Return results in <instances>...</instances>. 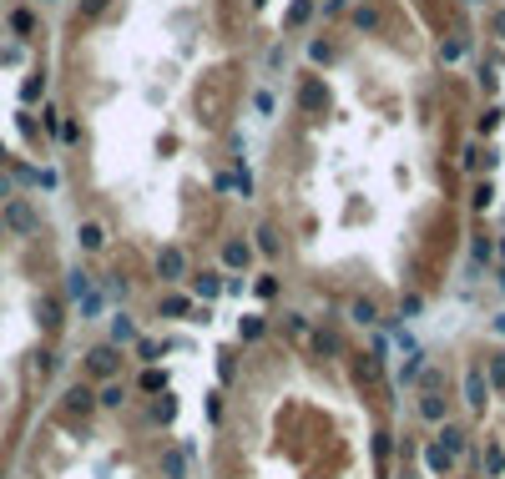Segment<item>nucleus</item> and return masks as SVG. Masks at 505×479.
Returning <instances> with one entry per match:
<instances>
[{"mask_svg":"<svg viewBox=\"0 0 505 479\" xmlns=\"http://www.w3.org/2000/svg\"><path fill=\"white\" fill-rule=\"evenodd\" d=\"M66 293H71V298H76V303H81V308H86V313H96V308H101V293H96L91 273H81V268H76V273L66 277Z\"/></svg>","mask_w":505,"mask_h":479,"instance_id":"obj_1","label":"nucleus"},{"mask_svg":"<svg viewBox=\"0 0 505 479\" xmlns=\"http://www.w3.org/2000/svg\"><path fill=\"white\" fill-rule=\"evenodd\" d=\"M157 469H162V479H193V454H187L182 444H172V449H162Z\"/></svg>","mask_w":505,"mask_h":479,"instance_id":"obj_2","label":"nucleus"},{"mask_svg":"<svg viewBox=\"0 0 505 479\" xmlns=\"http://www.w3.org/2000/svg\"><path fill=\"white\" fill-rule=\"evenodd\" d=\"M157 273H162V282H182V277H187V252H182L177 243H167V248L157 252Z\"/></svg>","mask_w":505,"mask_h":479,"instance_id":"obj_3","label":"nucleus"},{"mask_svg":"<svg viewBox=\"0 0 505 479\" xmlns=\"http://www.w3.org/2000/svg\"><path fill=\"white\" fill-rule=\"evenodd\" d=\"M485 394H490V383H485V368H470V374H465V404L470 409H485Z\"/></svg>","mask_w":505,"mask_h":479,"instance_id":"obj_4","label":"nucleus"},{"mask_svg":"<svg viewBox=\"0 0 505 479\" xmlns=\"http://www.w3.org/2000/svg\"><path fill=\"white\" fill-rule=\"evenodd\" d=\"M91 374H96V379H112V374H116V343L91 348Z\"/></svg>","mask_w":505,"mask_h":479,"instance_id":"obj_5","label":"nucleus"},{"mask_svg":"<svg viewBox=\"0 0 505 479\" xmlns=\"http://www.w3.org/2000/svg\"><path fill=\"white\" fill-rule=\"evenodd\" d=\"M6 222H10L15 232H36V212H31L26 202H10V207H6Z\"/></svg>","mask_w":505,"mask_h":479,"instance_id":"obj_6","label":"nucleus"},{"mask_svg":"<svg viewBox=\"0 0 505 479\" xmlns=\"http://www.w3.org/2000/svg\"><path fill=\"white\" fill-rule=\"evenodd\" d=\"M76 243L86 248V252H96V248H107V227L101 222H81V232H76Z\"/></svg>","mask_w":505,"mask_h":479,"instance_id":"obj_7","label":"nucleus"},{"mask_svg":"<svg viewBox=\"0 0 505 479\" xmlns=\"http://www.w3.org/2000/svg\"><path fill=\"white\" fill-rule=\"evenodd\" d=\"M193 293H197L202 303H213V298L223 293V277H218V273H202V277H193Z\"/></svg>","mask_w":505,"mask_h":479,"instance_id":"obj_8","label":"nucleus"},{"mask_svg":"<svg viewBox=\"0 0 505 479\" xmlns=\"http://www.w3.org/2000/svg\"><path fill=\"white\" fill-rule=\"evenodd\" d=\"M112 343H137V323L126 318V313L112 318Z\"/></svg>","mask_w":505,"mask_h":479,"instance_id":"obj_9","label":"nucleus"},{"mask_svg":"<svg viewBox=\"0 0 505 479\" xmlns=\"http://www.w3.org/2000/svg\"><path fill=\"white\" fill-rule=\"evenodd\" d=\"M354 26H359V31H379V10H374V6H359V10H354Z\"/></svg>","mask_w":505,"mask_h":479,"instance_id":"obj_10","label":"nucleus"},{"mask_svg":"<svg viewBox=\"0 0 505 479\" xmlns=\"http://www.w3.org/2000/svg\"><path fill=\"white\" fill-rule=\"evenodd\" d=\"M187 308H193V303H187L182 293H172V298H162V313H167V318H182Z\"/></svg>","mask_w":505,"mask_h":479,"instance_id":"obj_11","label":"nucleus"},{"mask_svg":"<svg viewBox=\"0 0 505 479\" xmlns=\"http://www.w3.org/2000/svg\"><path fill=\"white\" fill-rule=\"evenodd\" d=\"M223 257H227V268H243V263H248V243H227Z\"/></svg>","mask_w":505,"mask_h":479,"instance_id":"obj_12","label":"nucleus"},{"mask_svg":"<svg viewBox=\"0 0 505 479\" xmlns=\"http://www.w3.org/2000/svg\"><path fill=\"white\" fill-rule=\"evenodd\" d=\"M308 10H313V0H293V6H288V26H303Z\"/></svg>","mask_w":505,"mask_h":479,"instance_id":"obj_13","label":"nucleus"},{"mask_svg":"<svg viewBox=\"0 0 505 479\" xmlns=\"http://www.w3.org/2000/svg\"><path fill=\"white\" fill-rule=\"evenodd\" d=\"M349 313H354V323H374V318H379L369 298H359V303H354V308H349Z\"/></svg>","mask_w":505,"mask_h":479,"instance_id":"obj_14","label":"nucleus"},{"mask_svg":"<svg viewBox=\"0 0 505 479\" xmlns=\"http://www.w3.org/2000/svg\"><path fill=\"white\" fill-rule=\"evenodd\" d=\"M238 333H243L248 343H252V338H263V318H243V323H238Z\"/></svg>","mask_w":505,"mask_h":479,"instance_id":"obj_15","label":"nucleus"},{"mask_svg":"<svg viewBox=\"0 0 505 479\" xmlns=\"http://www.w3.org/2000/svg\"><path fill=\"white\" fill-rule=\"evenodd\" d=\"M101 409H121V383H107V388H101Z\"/></svg>","mask_w":505,"mask_h":479,"instance_id":"obj_16","label":"nucleus"},{"mask_svg":"<svg viewBox=\"0 0 505 479\" xmlns=\"http://www.w3.org/2000/svg\"><path fill=\"white\" fill-rule=\"evenodd\" d=\"M485 383H500V388H505V353L490 358V379H485Z\"/></svg>","mask_w":505,"mask_h":479,"instance_id":"obj_17","label":"nucleus"},{"mask_svg":"<svg viewBox=\"0 0 505 479\" xmlns=\"http://www.w3.org/2000/svg\"><path fill=\"white\" fill-rule=\"evenodd\" d=\"M252 112L268 116V112H273V91H252Z\"/></svg>","mask_w":505,"mask_h":479,"instance_id":"obj_18","label":"nucleus"},{"mask_svg":"<svg viewBox=\"0 0 505 479\" xmlns=\"http://www.w3.org/2000/svg\"><path fill=\"white\" fill-rule=\"evenodd\" d=\"M66 404H71V409H81V413H86V409H91V394H86V388H71V394H66Z\"/></svg>","mask_w":505,"mask_h":479,"instance_id":"obj_19","label":"nucleus"},{"mask_svg":"<svg viewBox=\"0 0 505 479\" xmlns=\"http://www.w3.org/2000/svg\"><path fill=\"white\" fill-rule=\"evenodd\" d=\"M419 413H425V419H439V413H445V404H439V394H430L425 404H419Z\"/></svg>","mask_w":505,"mask_h":479,"instance_id":"obj_20","label":"nucleus"},{"mask_svg":"<svg viewBox=\"0 0 505 479\" xmlns=\"http://www.w3.org/2000/svg\"><path fill=\"white\" fill-rule=\"evenodd\" d=\"M485 469H490V474H505V454H500V449H485Z\"/></svg>","mask_w":505,"mask_h":479,"instance_id":"obj_21","label":"nucleus"},{"mask_svg":"<svg viewBox=\"0 0 505 479\" xmlns=\"http://www.w3.org/2000/svg\"><path fill=\"white\" fill-rule=\"evenodd\" d=\"M162 383H167V379L157 374V368H146V374H142V388H146V394H157V388H162Z\"/></svg>","mask_w":505,"mask_h":479,"instance_id":"obj_22","label":"nucleus"},{"mask_svg":"<svg viewBox=\"0 0 505 479\" xmlns=\"http://www.w3.org/2000/svg\"><path fill=\"white\" fill-rule=\"evenodd\" d=\"M490 197H495V192H490V182H485V187H475V192H470V202H475V207H490Z\"/></svg>","mask_w":505,"mask_h":479,"instance_id":"obj_23","label":"nucleus"},{"mask_svg":"<svg viewBox=\"0 0 505 479\" xmlns=\"http://www.w3.org/2000/svg\"><path fill=\"white\" fill-rule=\"evenodd\" d=\"M288 333H293V338H308V323H303L299 313H288Z\"/></svg>","mask_w":505,"mask_h":479,"instance_id":"obj_24","label":"nucleus"},{"mask_svg":"<svg viewBox=\"0 0 505 479\" xmlns=\"http://www.w3.org/2000/svg\"><path fill=\"white\" fill-rule=\"evenodd\" d=\"M470 252H475V263H490V243H485V237H475Z\"/></svg>","mask_w":505,"mask_h":479,"instance_id":"obj_25","label":"nucleus"},{"mask_svg":"<svg viewBox=\"0 0 505 479\" xmlns=\"http://www.w3.org/2000/svg\"><path fill=\"white\" fill-rule=\"evenodd\" d=\"M10 26H15L20 36H26V31H31V10H15V15H10Z\"/></svg>","mask_w":505,"mask_h":479,"instance_id":"obj_26","label":"nucleus"},{"mask_svg":"<svg viewBox=\"0 0 505 479\" xmlns=\"http://www.w3.org/2000/svg\"><path fill=\"white\" fill-rule=\"evenodd\" d=\"M258 248H263V252H273V248H278V237H273V227H263V232H258Z\"/></svg>","mask_w":505,"mask_h":479,"instance_id":"obj_27","label":"nucleus"},{"mask_svg":"<svg viewBox=\"0 0 505 479\" xmlns=\"http://www.w3.org/2000/svg\"><path fill=\"white\" fill-rule=\"evenodd\" d=\"M460 162H465V167H470V172H475V167H480V146H475V142H470V146H465V157H460Z\"/></svg>","mask_w":505,"mask_h":479,"instance_id":"obj_28","label":"nucleus"},{"mask_svg":"<svg viewBox=\"0 0 505 479\" xmlns=\"http://www.w3.org/2000/svg\"><path fill=\"white\" fill-rule=\"evenodd\" d=\"M107 10V0H81V15H101Z\"/></svg>","mask_w":505,"mask_h":479,"instance_id":"obj_29","label":"nucleus"},{"mask_svg":"<svg viewBox=\"0 0 505 479\" xmlns=\"http://www.w3.org/2000/svg\"><path fill=\"white\" fill-rule=\"evenodd\" d=\"M495 333H500V338H505V313H500V318H495Z\"/></svg>","mask_w":505,"mask_h":479,"instance_id":"obj_30","label":"nucleus"},{"mask_svg":"<svg viewBox=\"0 0 505 479\" xmlns=\"http://www.w3.org/2000/svg\"><path fill=\"white\" fill-rule=\"evenodd\" d=\"M0 237H6V217H0Z\"/></svg>","mask_w":505,"mask_h":479,"instance_id":"obj_31","label":"nucleus"}]
</instances>
